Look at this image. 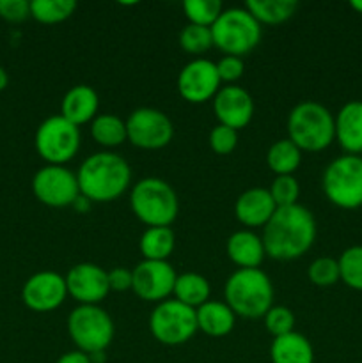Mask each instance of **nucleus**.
Here are the masks:
<instances>
[{"label":"nucleus","instance_id":"f257e3e1","mask_svg":"<svg viewBox=\"0 0 362 363\" xmlns=\"http://www.w3.org/2000/svg\"><path fill=\"white\" fill-rule=\"evenodd\" d=\"M263 245L270 259L293 261L302 257L316 240V220L305 206L277 208L263 229Z\"/></svg>","mask_w":362,"mask_h":363},{"label":"nucleus","instance_id":"f03ea898","mask_svg":"<svg viewBox=\"0 0 362 363\" xmlns=\"http://www.w3.org/2000/svg\"><path fill=\"white\" fill-rule=\"evenodd\" d=\"M78 188L91 202L119 199L131 183V169L123 156L103 151L87 156L77 172Z\"/></svg>","mask_w":362,"mask_h":363},{"label":"nucleus","instance_id":"7ed1b4c3","mask_svg":"<svg viewBox=\"0 0 362 363\" xmlns=\"http://www.w3.org/2000/svg\"><path fill=\"white\" fill-rule=\"evenodd\" d=\"M226 303L234 315L245 319L265 318L273 307V286L270 277L259 268L236 269L224 287Z\"/></svg>","mask_w":362,"mask_h":363},{"label":"nucleus","instance_id":"20e7f679","mask_svg":"<svg viewBox=\"0 0 362 363\" xmlns=\"http://www.w3.org/2000/svg\"><path fill=\"white\" fill-rule=\"evenodd\" d=\"M287 135L300 151H323L336 138V121L327 106L302 101L287 116Z\"/></svg>","mask_w":362,"mask_h":363},{"label":"nucleus","instance_id":"39448f33","mask_svg":"<svg viewBox=\"0 0 362 363\" xmlns=\"http://www.w3.org/2000/svg\"><path fill=\"white\" fill-rule=\"evenodd\" d=\"M133 215L148 227H169L180 213V201L167 181L160 177H144L130 194Z\"/></svg>","mask_w":362,"mask_h":363},{"label":"nucleus","instance_id":"423d86ee","mask_svg":"<svg viewBox=\"0 0 362 363\" xmlns=\"http://www.w3.org/2000/svg\"><path fill=\"white\" fill-rule=\"evenodd\" d=\"M213 46L226 55L241 57L261 41V23L241 7H229L212 25Z\"/></svg>","mask_w":362,"mask_h":363},{"label":"nucleus","instance_id":"0eeeda50","mask_svg":"<svg viewBox=\"0 0 362 363\" xmlns=\"http://www.w3.org/2000/svg\"><path fill=\"white\" fill-rule=\"evenodd\" d=\"M323 191L334 206L357 209L362 206V158L344 155L329 163L322 179Z\"/></svg>","mask_w":362,"mask_h":363},{"label":"nucleus","instance_id":"6e6552de","mask_svg":"<svg viewBox=\"0 0 362 363\" xmlns=\"http://www.w3.org/2000/svg\"><path fill=\"white\" fill-rule=\"evenodd\" d=\"M67 333L85 354L105 351L114 339V321L98 305H78L67 318Z\"/></svg>","mask_w":362,"mask_h":363},{"label":"nucleus","instance_id":"1a4fd4ad","mask_svg":"<svg viewBox=\"0 0 362 363\" xmlns=\"http://www.w3.org/2000/svg\"><path fill=\"white\" fill-rule=\"evenodd\" d=\"M149 330L160 344L181 346L197 332L195 308L177 300H165L155 307L149 315Z\"/></svg>","mask_w":362,"mask_h":363},{"label":"nucleus","instance_id":"9d476101","mask_svg":"<svg viewBox=\"0 0 362 363\" xmlns=\"http://www.w3.org/2000/svg\"><path fill=\"white\" fill-rule=\"evenodd\" d=\"M35 151L48 165H64L80 147V130L62 116H52L35 131Z\"/></svg>","mask_w":362,"mask_h":363},{"label":"nucleus","instance_id":"9b49d317","mask_svg":"<svg viewBox=\"0 0 362 363\" xmlns=\"http://www.w3.org/2000/svg\"><path fill=\"white\" fill-rule=\"evenodd\" d=\"M126 135L135 147L156 151L169 145L174 137V126L162 110L142 106L126 119Z\"/></svg>","mask_w":362,"mask_h":363},{"label":"nucleus","instance_id":"f8f14e48","mask_svg":"<svg viewBox=\"0 0 362 363\" xmlns=\"http://www.w3.org/2000/svg\"><path fill=\"white\" fill-rule=\"evenodd\" d=\"M35 199L50 208H66L80 195L77 174L64 165H46L35 172L32 179Z\"/></svg>","mask_w":362,"mask_h":363},{"label":"nucleus","instance_id":"ddd939ff","mask_svg":"<svg viewBox=\"0 0 362 363\" xmlns=\"http://www.w3.org/2000/svg\"><path fill=\"white\" fill-rule=\"evenodd\" d=\"M131 289L141 300L162 303L172 294L176 284V272L167 261H142L131 269Z\"/></svg>","mask_w":362,"mask_h":363},{"label":"nucleus","instance_id":"4468645a","mask_svg":"<svg viewBox=\"0 0 362 363\" xmlns=\"http://www.w3.org/2000/svg\"><path fill=\"white\" fill-rule=\"evenodd\" d=\"M220 77L216 64L208 59H194L177 77V91L188 103H206L220 91Z\"/></svg>","mask_w":362,"mask_h":363},{"label":"nucleus","instance_id":"2eb2a0df","mask_svg":"<svg viewBox=\"0 0 362 363\" xmlns=\"http://www.w3.org/2000/svg\"><path fill=\"white\" fill-rule=\"evenodd\" d=\"M67 294L80 305H98L110 293L109 272L92 262H80L67 272Z\"/></svg>","mask_w":362,"mask_h":363},{"label":"nucleus","instance_id":"dca6fc26","mask_svg":"<svg viewBox=\"0 0 362 363\" xmlns=\"http://www.w3.org/2000/svg\"><path fill=\"white\" fill-rule=\"evenodd\" d=\"M67 296L66 279L55 272H39L25 282L21 298L34 312H52L64 303Z\"/></svg>","mask_w":362,"mask_h":363},{"label":"nucleus","instance_id":"f3484780","mask_svg":"<svg viewBox=\"0 0 362 363\" xmlns=\"http://www.w3.org/2000/svg\"><path fill=\"white\" fill-rule=\"evenodd\" d=\"M213 110L220 124L238 131L252 121L254 99L243 87L226 85L213 98Z\"/></svg>","mask_w":362,"mask_h":363},{"label":"nucleus","instance_id":"a211bd4d","mask_svg":"<svg viewBox=\"0 0 362 363\" xmlns=\"http://www.w3.org/2000/svg\"><path fill=\"white\" fill-rule=\"evenodd\" d=\"M277 206L266 188H251L238 197L234 215L245 227H265Z\"/></svg>","mask_w":362,"mask_h":363},{"label":"nucleus","instance_id":"6ab92c4d","mask_svg":"<svg viewBox=\"0 0 362 363\" xmlns=\"http://www.w3.org/2000/svg\"><path fill=\"white\" fill-rule=\"evenodd\" d=\"M336 121V138L346 155L358 156L362 152V101H348L341 106Z\"/></svg>","mask_w":362,"mask_h":363},{"label":"nucleus","instance_id":"aec40b11","mask_svg":"<svg viewBox=\"0 0 362 363\" xmlns=\"http://www.w3.org/2000/svg\"><path fill=\"white\" fill-rule=\"evenodd\" d=\"M98 106V92L91 85H75L64 94L62 103H60V116L75 126H82L96 119Z\"/></svg>","mask_w":362,"mask_h":363},{"label":"nucleus","instance_id":"412c9836","mask_svg":"<svg viewBox=\"0 0 362 363\" xmlns=\"http://www.w3.org/2000/svg\"><path fill=\"white\" fill-rule=\"evenodd\" d=\"M227 255L240 269H254L265 259L263 240L252 230H236L227 240Z\"/></svg>","mask_w":362,"mask_h":363},{"label":"nucleus","instance_id":"4be33fe9","mask_svg":"<svg viewBox=\"0 0 362 363\" xmlns=\"http://www.w3.org/2000/svg\"><path fill=\"white\" fill-rule=\"evenodd\" d=\"M270 358L272 363H314V350L307 337L291 332L273 339Z\"/></svg>","mask_w":362,"mask_h":363},{"label":"nucleus","instance_id":"5701e85b","mask_svg":"<svg viewBox=\"0 0 362 363\" xmlns=\"http://www.w3.org/2000/svg\"><path fill=\"white\" fill-rule=\"evenodd\" d=\"M197 328L209 337H226L233 332L236 315L222 301H206L195 311Z\"/></svg>","mask_w":362,"mask_h":363},{"label":"nucleus","instance_id":"b1692460","mask_svg":"<svg viewBox=\"0 0 362 363\" xmlns=\"http://www.w3.org/2000/svg\"><path fill=\"white\" fill-rule=\"evenodd\" d=\"M172 294L176 298L174 300L181 301L187 307H192L197 311L201 305L209 301V294H212V287L209 282L199 273H183L177 275L176 284H174Z\"/></svg>","mask_w":362,"mask_h":363},{"label":"nucleus","instance_id":"393cba45","mask_svg":"<svg viewBox=\"0 0 362 363\" xmlns=\"http://www.w3.org/2000/svg\"><path fill=\"white\" fill-rule=\"evenodd\" d=\"M176 236L170 227H148L138 241L146 261H167L174 252Z\"/></svg>","mask_w":362,"mask_h":363},{"label":"nucleus","instance_id":"a878e982","mask_svg":"<svg viewBox=\"0 0 362 363\" xmlns=\"http://www.w3.org/2000/svg\"><path fill=\"white\" fill-rule=\"evenodd\" d=\"M298 2L295 0H248L245 9L259 21L266 25H279L290 20L297 13Z\"/></svg>","mask_w":362,"mask_h":363},{"label":"nucleus","instance_id":"bb28decb","mask_svg":"<svg viewBox=\"0 0 362 363\" xmlns=\"http://www.w3.org/2000/svg\"><path fill=\"white\" fill-rule=\"evenodd\" d=\"M302 162V151L290 140L283 138L270 145L266 152V163L277 176H293Z\"/></svg>","mask_w":362,"mask_h":363},{"label":"nucleus","instance_id":"cd10ccee","mask_svg":"<svg viewBox=\"0 0 362 363\" xmlns=\"http://www.w3.org/2000/svg\"><path fill=\"white\" fill-rule=\"evenodd\" d=\"M91 135L103 147H117L124 140H128L126 121L114 116V113L96 116V119L91 124Z\"/></svg>","mask_w":362,"mask_h":363},{"label":"nucleus","instance_id":"c85d7f7f","mask_svg":"<svg viewBox=\"0 0 362 363\" xmlns=\"http://www.w3.org/2000/svg\"><path fill=\"white\" fill-rule=\"evenodd\" d=\"M77 9L75 0H32L31 16L39 23L53 25L67 20Z\"/></svg>","mask_w":362,"mask_h":363},{"label":"nucleus","instance_id":"c756f323","mask_svg":"<svg viewBox=\"0 0 362 363\" xmlns=\"http://www.w3.org/2000/svg\"><path fill=\"white\" fill-rule=\"evenodd\" d=\"M341 280L355 291H362V247H350L337 259Z\"/></svg>","mask_w":362,"mask_h":363},{"label":"nucleus","instance_id":"7c9ffc66","mask_svg":"<svg viewBox=\"0 0 362 363\" xmlns=\"http://www.w3.org/2000/svg\"><path fill=\"white\" fill-rule=\"evenodd\" d=\"M183 11L190 23L212 27L224 9L219 0H187L183 2Z\"/></svg>","mask_w":362,"mask_h":363},{"label":"nucleus","instance_id":"2f4dec72","mask_svg":"<svg viewBox=\"0 0 362 363\" xmlns=\"http://www.w3.org/2000/svg\"><path fill=\"white\" fill-rule=\"evenodd\" d=\"M180 45L187 53H199L208 52L213 46L212 27H202V25L188 23L180 34Z\"/></svg>","mask_w":362,"mask_h":363},{"label":"nucleus","instance_id":"473e14b6","mask_svg":"<svg viewBox=\"0 0 362 363\" xmlns=\"http://www.w3.org/2000/svg\"><path fill=\"white\" fill-rule=\"evenodd\" d=\"M307 277L314 286L330 287L334 286L337 280H341L339 264H337L336 259L332 257H318L316 261H312L311 266H309Z\"/></svg>","mask_w":362,"mask_h":363},{"label":"nucleus","instance_id":"72a5a7b5","mask_svg":"<svg viewBox=\"0 0 362 363\" xmlns=\"http://www.w3.org/2000/svg\"><path fill=\"white\" fill-rule=\"evenodd\" d=\"M268 191L277 208H286V206L298 204L300 184L293 176H277Z\"/></svg>","mask_w":362,"mask_h":363},{"label":"nucleus","instance_id":"f704fd0d","mask_svg":"<svg viewBox=\"0 0 362 363\" xmlns=\"http://www.w3.org/2000/svg\"><path fill=\"white\" fill-rule=\"evenodd\" d=\"M265 326L270 333L275 337L287 335V333L295 332V315L293 312L287 307H283V305H277V307H272L265 315Z\"/></svg>","mask_w":362,"mask_h":363},{"label":"nucleus","instance_id":"c9c22d12","mask_svg":"<svg viewBox=\"0 0 362 363\" xmlns=\"http://www.w3.org/2000/svg\"><path fill=\"white\" fill-rule=\"evenodd\" d=\"M238 145V131L224 124H216L209 133V147L216 155H231Z\"/></svg>","mask_w":362,"mask_h":363},{"label":"nucleus","instance_id":"e433bc0d","mask_svg":"<svg viewBox=\"0 0 362 363\" xmlns=\"http://www.w3.org/2000/svg\"><path fill=\"white\" fill-rule=\"evenodd\" d=\"M31 16V2L27 0H0V18L11 23H21Z\"/></svg>","mask_w":362,"mask_h":363},{"label":"nucleus","instance_id":"4c0bfd02","mask_svg":"<svg viewBox=\"0 0 362 363\" xmlns=\"http://www.w3.org/2000/svg\"><path fill=\"white\" fill-rule=\"evenodd\" d=\"M216 71H219L220 82H236L240 80L241 74L245 71V64L240 57H233V55H226L216 62Z\"/></svg>","mask_w":362,"mask_h":363},{"label":"nucleus","instance_id":"58836bf2","mask_svg":"<svg viewBox=\"0 0 362 363\" xmlns=\"http://www.w3.org/2000/svg\"><path fill=\"white\" fill-rule=\"evenodd\" d=\"M131 284H133V273H131V269L114 268L112 272H109V286L112 291L123 293V291L131 289Z\"/></svg>","mask_w":362,"mask_h":363},{"label":"nucleus","instance_id":"ea45409f","mask_svg":"<svg viewBox=\"0 0 362 363\" xmlns=\"http://www.w3.org/2000/svg\"><path fill=\"white\" fill-rule=\"evenodd\" d=\"M57 363H91L89 354L82 353V351H70V353H64L62 357L57 360Z\"/></svg>","mask_w":362,"mask_h":363},{"label":"nucleus","instance_id":"a19ab883","mask_svg":"<svg viewBox=\"0 0 362 363\" xmlns=\"http://www.w3.org/2000/svg\"><path fill=\"white\" fill-rule=\"evenodd\" d=\"M91 204H92V202L89 201L87 197H84V195L80 194L77 197V201H75L73 204H71V208H73L77 213H87L89 209H91Z\"/></svg>","mask_w":362,"mask_h":363},{"label":"nucleus","instance_id":"79ce46f5","mask_svg":"<svg viewBox=\"0 0 362 363\" xmlns=\"http://www.w3.org/2000/svg\"><path fill=\"white\" fill-rule=\"evenodd\" d=\"M89 358H91V363H105V360H106L105 351H99V353L89 354Z\"/></svg>","mask_w":362,"mask_h":363},{"label":"nucleus","instance_id":"37998d69","mask_svg":"<svg viewBox=\"0 0 362 363\" xmlns=\"http://www.w3.org/2000/svg\"><path fill=\"white\" fill-rule=\"evenodd\" d=\"M7 84H9V77H7L6 69L0 66V91H4L7 87Z\"/></svg>","mask_w":362,"mask_h":363},{"label":"nucleus","instance_id":"c03bdc74","mask_svg":"<svg viewBox=\"0 0 362 363\" xmlns=\"http://www.w3.org/2000/svg\"><path fill=\"white\" fill-rule=\"evenodd\" d=\"M350 6H351V9L357 11L358 14H362V0H351Z\"/></svg>","mask_w":362,"mask_h":363}]
</instances>
